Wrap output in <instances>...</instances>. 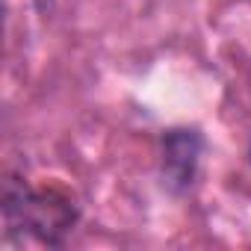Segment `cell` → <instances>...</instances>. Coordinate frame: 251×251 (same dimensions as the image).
Masks as SVG:
<instances>
[{
    "instance_id": "1",
    "label": "cell",
    "mask_w": 251,
    "mask_h": 251,
    "mask_svg": "<svg viewBox=\"0 0 251 251\" xmlns=\"http://www.w3.org/2000/svg\"><path fill=\"white\" fill-rule=\"evenodd\" d=\"M0 210L9 239H33L48 248H62L80 222V204L68 189L56 183L33 186L21 175H6Z\"/></svg>"
},
{
    "instance_id": "2",
    "label": "cell",
    "mask_w": 251,
    "mask_h": 251,
    "mask_svg": "<svg viewBox=\"0 0 251 251\" xmlns=\"http://www.w3.org/2000/svg\"><path fill=\"white\" fill-rule=\"evenodd\" d=\"M204 133L198 127H169L160 136V180L163 189L175 198L186 195L201 172Z\"/></svg>"
},
{
    "instance_id": "3",
    "label": "cell",
    "mask_w": 251,
    "mask_h": 251,
    "mask_svg": "<svg viewBox=\"0 0 251 251\" xmlns=\"http://www.w3.org/2000/svg\"><path fill=\"white\" fill-rule=\"evenodd\" d=\"M245 157H248V166H251V142H248V154Z\"/></svg>"
}]
</instances>
